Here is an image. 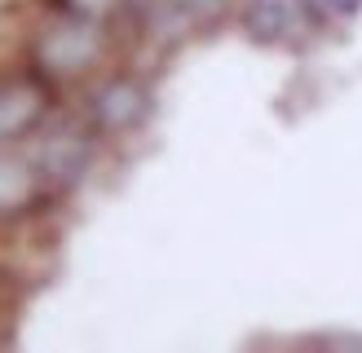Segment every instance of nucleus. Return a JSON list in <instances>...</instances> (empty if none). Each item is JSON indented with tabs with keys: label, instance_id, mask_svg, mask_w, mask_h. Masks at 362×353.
Segmentation results:
<instances>
[{
	"label": "nucleus",
	"instance_id": "nucleus-7",
	"mask_svg": "<svg viewBox=\"0 0 362 353\" xmlns=\"http://www.w3.org/2000/svg\"><path fill=\"white\" fill-rule=\"evenodd\" d=\"M322 5H327V13H336V18H349V13L362 9V0H322Z\"/></svg>",
	"mask_w": 362,
	"mask_h": 353
},
{
	"label": "nucleus",
	"instance_id": "nucleus-1",
	"mask_svg": "<svg viewBox=\"0 0 362 353\" xmlns=\"http://www.w3.org/2000/svg\"><path fill=\"white\" fill-rule=\"evenodd\" d=\"M98 133L88 119H62L58 128H45L35 133V146H31V164L40 172V181L49 194H62L71 186L84 181L88 164H93V150H98Z\"/></svg>",
	"mask_w": 362,
	"mask_h": 353
},
{
	"label": "nucleus",
	"instance_id": "nucleus-3",
	"mask_svg": "<svg viewBox=\"0 0 362 353\" xmlns=\"http://www.w3.org/2000/svg\"><path fill=\"white\" fill-rule=\"evenodd\" d=\"M151 106H155V97L137 76H111L88 93L84 119L93 124L98 137H129L151 119Z\"/></svg>",
	"mask_w": 362,
	"mask_h": 353
},
{
	"label": "nucleus",
	"instance_id": "nucleus-2",
	"mask_svg": "<svg viewBox=\"0 0 362 353\" xmlns=\"http://www.w3.org/2000/svg\"><path fill=\"white\" fill-rule=\"evenodd\" d=\"M49 106H53V84H49V71L40 62L31 71L0 76V146L35 137L40 124L49 119Z\"/></svg>",
	"mask_w": 362,
	"mask_h": 353
},
{
	"label": "nucleus",
	"instance_id": "nucleus-5",
	"mask_svg": "<svg viewBox=\"0 0 362 353\" xmlns=\"http://www.w3.org/2000/svg\"><path fill=\"white\" fill-rule=\"evenodd\" d=\"M45 181L35 172L31 159H13L0 155V217H13V212H27L45 199Z\"/></svg>",
	"mask_w": 362,
	"mask_h": 353
},
{
	"label": "nucleus",
	"instance_id": "nucleus-4",
	"mask_svg": "<svg viewBox=\"0 0 362 353\" xmlns=\"http://www.w3.org/2000/svg\"><path fill=\"white\" fill-rule=\"evenodd\" d=\"M102 49V23L98 18H58V27H49L35 40V62L49 76H80L93 66Z\"/></svg>",
	"mask_w": 362,
	"mask_h": 353
},
{
	"label": "nucleus",
	"instance_id": "nucleus-6",
	"mask_svg": "<svg viewBox=\"0 0 362 353\" xmlns=\"http://www.w3.org/2000/svg\"><path fill=\"white\" fill-rule=\"evenodd\" d=\"M300 18V0H243L239 23L257 44H279Z\"/></svg>",
	"mask_w": 362,
	"mask_h": 353
}]
</instances>
